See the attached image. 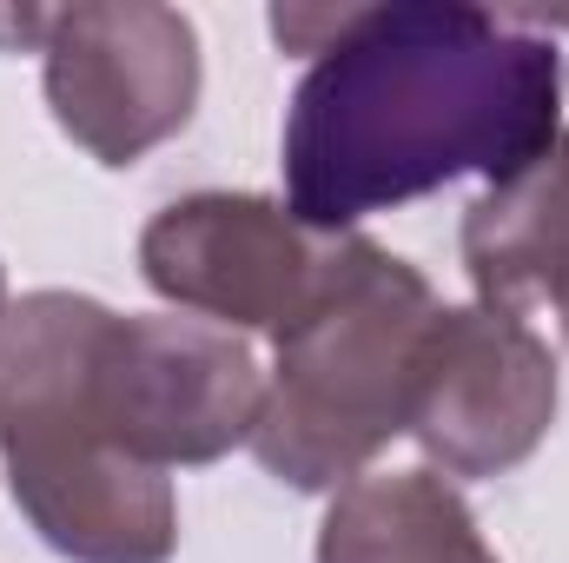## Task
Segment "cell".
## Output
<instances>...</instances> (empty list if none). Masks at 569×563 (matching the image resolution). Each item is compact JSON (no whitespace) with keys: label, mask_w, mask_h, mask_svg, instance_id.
Returning <instances> with one entry per match:
<instances>
[{"label":"cell","mask_w":569,"mask_h":563,"mask_svg":"<svg viewBox=\"0 0 569 563\" xmlns=\"http://www.w3.org/2000/svg\"><path fill=\"white\" fill-rule=\"evenodd\" d=\"M318 563H497V551L437 471H378L331 497Z\"/></svg>","instance_id":"9c48e42d"},{"label":"cell","mask_w":569,"mask_h":563,"mask_svg":"<svg viewBox=\"0 0 569 563\" xmlns=\"http://www.w3.org/2000/svg\"><path fill=\"white\" fill-rule=\"evenodd\" d=\"M107 305L87 292H27L0 318V457L47 551L73 563H172V477L127 457L93 412V352Z\"/></svg>","instance_id":"7a4b0ae2"},{"label":"cell","mask_w":569,"mask_h":563,"mask_svg":"<svg viewBox=\"0 0 569 563\" xmlns=\"http://www.w3.org/2000/svg\"><path fill=\"white\" fill-rule=\"evenodd\" d=\"M0 318H7V273H0Z\"/></svg>","instance_id":"30bf717a"},{"label":"cell","mask_w":569,"mask_h":563,"mask_svg":"<svg viewBox=\"0 0 569 563\" xmlns=\"http://www.w3.org/2000/svg\"><path fill=\"white\" fill-rule=\"evenodd\" d=\"M345 233H311L259 192L172 199L140 233V273L179 312L226 332H272L318 298Z\"/></svg>","instance_id":"52a82bcc"},{"label":"cell","mask_w":569,"mask_h":563,"mask_svg":"<svg viewBox=\"0 0 569 563\" xmlns=\"http://www.w3.org/2000/svg\"><path fill=\"white\" fill-rule=\"evenodd\" d=\"M437 318L430 279L345 233L318 298L272 338V378L252 424V457L291 491H345L411 431L418 345Z\"/></svg>","instance_id":"3957f363"},{"label":"cell","mask_w":569,"mask_h":563,"mask_svg":"<svg viewBox=\"0 0 569 563\" xmlns=\"http://www.w3.org/2000/svg\"><path fill=\"white\" fill-rule=\"evenodd\" d=\"M563 338H569V318H563Z\"/></svg>","instance_id":"8fae6325"},{"label":"cell","mask_w":569,"mask_h":563,"mask_svg":"<svg viewBox=\"0 0 569 563\" xmlns=\"http://www.w3.org/2000/svg\"><path fill=\"white\" fill-rule=\"evenodd\" d=\"M266 372L226 325L179 312H113L93 352V412L107 437L146 471L212 464L252 444Z\"/></svg>","instance_id":"277c9868"},{"label":"cell","mask_w":569,"mask_h":563,"mask_svg":"<svg viewBox=\"0 0 569 563\" xmlns=\"http://www.w3.org/2000/svg\"><path fill=\"white\" fill-rule=\"evenodd\" d=\"M563 53L510 13L457 0L345 7L284 113V213L351 233L365 213L483 172H523L557 140Z\"/></svg>","instance_id":"6da1fadb"},{"label":"cell","mask_w":569,"mask_h":563,"mask_svg":"<svg viewBox=\"0 0 569 563\" xmlns=\"http://www.w3.org/2000/svg\"><path fill=\"white\" fill-rule=\"evenodd\" d=\"M557 424V358L550 345L490 305H437L418 345L411 431L418 451L450 477L517 471Z\"/></svg>","instance_id":"8992f818"},{"label":"cell","mask_w":569,"mask_h":563,"mask_svg":"<svg viewBox=\"0 0 569 563\" xmlns=\"http://www.w3.org/2000/svg\"><path fill=\"white\" fill-rule=\"evenodd\" d=\"M463 273L490 312L530 325V312L557 305V318H569V127L523 172L470 199Z\"/></svg>","instance_id":"ba28073f"},{"label":"cell","mask_w":569,"mask_h":563,"mask_svg":"<svg viewBox=\"0 0 569 563\" xmlns=\"http://www.w3.org/2000/svg\"><path fill=\"white\" fill-rule=\"evenodd\" d=\"M40 53L53 127L100 166H133L159 140H172L192 120L206 80L192 20L152 0L53 7Z\"/></svg>","instance_id":"5b68a950"}]
</instances>
